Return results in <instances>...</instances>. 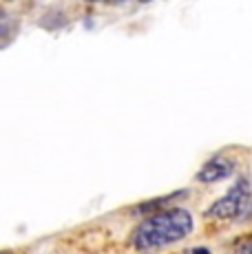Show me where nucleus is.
Instances as JSON below:
<instances>
[{
	"label": "nucleus",
	"instance_id": "nucleus-1",
	"mask_svg": "<svg viewBox=\"0 0 252 254\" xmlns=\"http://www.w3.org/2000/svg\"><path fill=\"white\" fill-rule=\"evenodd\" d=\"M195 223L188 210L184 208H171L155 212L146 221H142L130 234V248L139 252H153L159 248L173 246V243L186 239L192 232Z\"/></svg>",
	"mask_w": 252,
	"mask_h": 254
},
{
	"label": "nucleus",
	"instance_id": "nucleus-3",
	"mask_svg": "<svg viewBox=\"0 0 252 254\" xmlns=\"http://www.w3.org/2000/svg\"><path fill=\"white\" fill-rule=\"evenodd\" d=\"M232 173H235V162L224 157V155H217L208 164H203V168L197 173V182L215 184V182H221V179H228Z\"/></svg>",
	"mask_w": 252,
	"mask_h": 254
},
{
	"label": "nucleus",
	"instance_id": "nucleus-6",
	"mask_svg": "<svg viewBox=\"0 0 252 254\" xmlns=\"http://www.w3.org/2000/svg\"><path fill=\"white\" fill-rule=\"evenodd\" d=\"M192 254H210V252H208V248H195Z\"/></svg>",
	"mask_w": 252,
	"mask_h": 254
},
{
	"label": "nucleus",
	"instance_id": "nucleus-2",
	"mask_svg": "<svg viewBox=\"0 0 252 254\" xmlns=\"http://www.w3.org/2000/svg\"><path fill=\"white\" fill-rule=\"evenodd\" d=\"M250 203V184L248 179H239L221 199H217L206 210L208 219H237L244 217L246 208Z\"/></svg>",
	"mask_w": 252,
	"mask_h": 254
},
{
	"label": "nucleus",
	"instance_id": "nucleus-4",
	"mask_svg": "<svg viewBox=\"0 0 252 254\" xmlns=\"http://www.w3.org/2000/svg\"><path fill=\"white\" fill-rule=\"evenodd\" d=\"M182 194H186V192H173V194H168V197H162V199H153V201H146V203H139L137 208L133 210L135 214H146V212H151V210H157V208H162L164 203H168V201H173V199H177V197H182Z\"/></svg>",
	"mask_w": 252,
	"mask_h": 254
},
{
	"label": "nucleus",
	"instance_id": "nucleus-7",
	"mask_svg": "<svg viewBox=\"0 0 252 254\" xmlns=\"http://www.w3.org/2000/svg\"><path fill=\"white\" fill-rule=\"evenodd\" d=\"M139 2H151V0H139Z\"/></svg>",
	"mask_w": 252,
	"mask_h": 254
},
{
	"label": "nucleus",
	"instance_id": "nucleus-5",
	"mask_svg": "<svg viewBox=\"0 0 252 254\" xmlns=\"http://www.w3.org/2000/svg\"><path fill=\"white\" fill-rule=\"evenodd\" d=\"M239 254H252V241L244 243V246H239Z\"/></svg>",
	"mask_w": 252,
	"mask_h": 254
}]
</instances>
